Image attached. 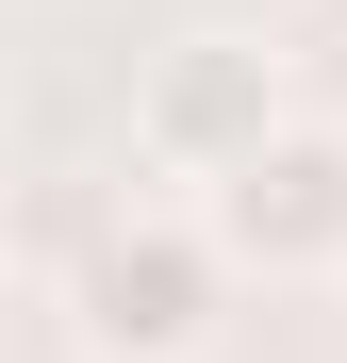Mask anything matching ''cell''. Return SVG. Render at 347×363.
I'll use <instances>...</instances> for the list:
<instances>
[{"instance_id":"7a4b0ae2","label":"cell","mask_w":347,"mask_h":363,"mask_svg":"<svg viewBox=\"0 0 347 363\" xmlns=\"http://www.w3.org/2000/svg\"><path fill=\"white\" fill-rule=\"evenodd\" d=\"M199 215H215V248L248 281H347V133L281 116L231 182H199Z\"/></svg>"},{"instance_id":"3957f363","label":"cell","mask_w":347,"mask_h":363,"mask_svg":"<svg viewBox=\"0 0 347 363\" xmlns=\"http://www.w3.org/2000/svg\"><path fill=\"white\" fill-rule=\"evenodd\" d=\"M265 133H281V50L265 33H165L133 67V149L165 182H231Z\"/></svg>"},{"instance_id":"6da1fadb","label":"cell","mask_w":347,"mask_h":363,"mask_svg":"<svg viewBox=\"0 0 347 363\" xmlns=\"http://www.w3.org/2000/svg\"><path fill=\"white\" fill-rule=\"evenodd\" d=\"M231 281L248 264L215 248V215H116L67 264V347L83 363H199L215 314H231Z\"/></svg>"}]
</instances>
